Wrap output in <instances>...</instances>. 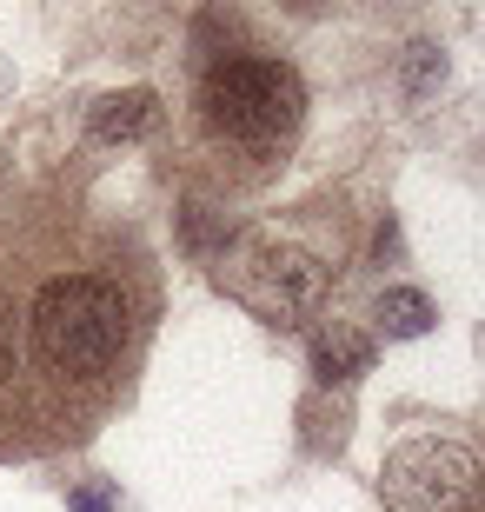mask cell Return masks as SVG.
Segmentation results:
<instances>
[{
  "label": "cell",
  "mask_w": 485,
  "mask_h": 512,
  "mask_svg": "<svg viewBox=\"0 0 485 512\" xmlns=\"http://www.w3.org/2000/svg\"><path fill=\"white\" fill-rule=\"evenodd\" d=\"M133 306L120 280L60 266L20 300V360L60 393H100L127 360Z\"/></svg>",
  "instance_id": "6da1fadb"
},
{
  "label": "cell",
  "mask_w": 485,
  "mask_h": 512,
  "mask_svg": "<svg viewBox=\"0 0 485 512\" xmlns=\"http://www.w3.org/2000/svg\"><path fill=\"white\" fill-rule=\"evenodd\" d=\"M193 120H200L206 147L273 167L286 160L306 120V80L293 60L273 54H220L193 87Z\"/></svg>",
  "instance_id": "7a4b0ae2"
},
{
  "label": "cell",
  "mask_w": 485,
  "mask_h": 512,
  "mask_svg": "<svg viewBox=\"0 0 485 512\" xmlns=\"http://www.w3.org/2000/svg\"><path fill=\"white\" fill-rule=\"evenodd\" d=\"M379 493H386V512H472L485 493V459L466 439L419 433L386 453Z\"/></svg>",
  "instance_id": "3957f363"
},
{
  "label": "cell",
  "mask_w": 485,
  "mask_h": 512,
  "mask_svg": "<svg viewBox=\"0 0 485 512\" xmlns=\"http://www.w3.org/2000/svg\"><path fill=\"white\" fill-rule=\"evenodd\" d=\"M226 266H233V273H220L226 293H233L246 313H260L266 326H293L326 300V266H319L313 253L286 247V240H266V233L246 240Z\"/></svg>",
  "instance_id": "277c9868"
},
{
  "label": "cell",
  "mask_w": 485,
  "mask_h": 512,
  "mask_svg": "<svg viewBox=\"0 0 485 512\" xmlns=\"http://www.w3.org/2000/svg\"><path fill=\"white\" fill-rule=\"evenodd\" d=\"M366 366H373V340L366 333H353V326H339V320L313 333V380L319 386H346Z\"/></svg>",
  "instance_id": "5b68a950"
},
{
  "label": "cell",
  "mask_w": 485,
  "mask_h": 512,
  "mask_svg": "<svg viewBox=\"0 0 485 512\" xmlns=\"http://www.w3.org/2000/svg\"><path fill=\"white\" fill-rule=\"evenodd\" d=\"M153 120H160V94H153V87H127V94H107V100H100L94 120H87V133L113 147V140H140Z\"/></svg>",
  "instance_id": "8992f818"
},
{
  "label": "cell",
  "mask_w": 485,
  "mask_h": 512,
  "mask_svg": "<svg viewBox=\"0 0 485 512\" xmlns=\"http://www.w3.org/2000/svg\"><path fill=\"white\" fill-rule=\"evenodd\" d=\"M432 300L419 293V286H386L379 293V326H386V340H419V333H432Z\"/></svg>",
  "instance_id": "52a82bcc"
},
{
  "label": "cell",
  "mask_w": 485,
  "mask_h": 512,
  "mask_svg": "<svg viewBox=\"0 0 485 512\" xmlns=\"http://www.w3.org/2000/svg\"><path fill=\"white\" fill-rule=\"evenodd\" d=\"M20 373H27V360H20V293L0 286V399L14 393Z\"/></svg>",
  "instance_id": "ba28073f"
},
{
  "label": "cell",
  "mask_w": 485,
  "mask_h": 512,
  "mask_svg": "<svg viewBox=\"0 0 485 512\" xmlns=\"http://www.w3.org/2000/svg\"><path fill=\"white\" fill-rule=\"evenodd\" d=\"M439 74H446V60H439V47H432V40L406 47V67H399V87H406V94H426Z\"/></svg>",
  "instance_id": "9c48e42d"
},
{
  "label": "cell",
  "mask_w": 485,
  "mask_h": 512,
  "mask_svg": "<svg viewBox=\"0 0 485 512\" xmlns=\"http://www.w3.org/2000/svg\"><path fill=\"white\" fill-rule=\"evenodd\" d=\"M74 512H107V493H80V499H74Z\"/></svg>",
  "instance_id": "30bf717a"
}]
</instances>
